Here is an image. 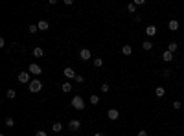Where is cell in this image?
Returning <instances> with one entry per match:
<instances>
[{"mask_svg":"<svg viewBox=\"0 0 184 136\" xmlns=\"http://www.w3.org/2000/svg\"><path fill=\"white\" fill-rule=\"evenodd\" d=\"M107 118L112 120V121H116L120 118V110H118V108H109V110H107Z\"/></svg>","mask_w":184,"mask_h":136,"instance_id":"5b68a950","label":"cell"},{"mask_svg":"<svg viewBox=\"0 0 184 136\" xmlns=\"http://www.w3.org/2000/svg\"><path fill=\"white\" fill-rule=\"evenodd\" d=\"M28 72L31 74V76H40V74H43V68H40L37 63H31V64L28 66Z\"/></svg>","mask_w":184,"mask_h":136,"instance_id":"277c9868","label":"cell"},{"mask_svg":"<svg viewBox=\"0 0 184 136\" xmlns=\"http://www.w3.org/2000/svg\"><path fill=\"white\" fill-rule=\"evenodd\" d=\"M121 53H124V55H131L133 53V46L131 44H124L121 46Z\"/></svg>","mask_w":184,"mask_h":136,"instance_id":"4fadbf2b","label":"cell"},{"mask_svg":"<svg viewBox=\"0 0 184 136\" xmlns=\"http://www.w3.org/2000/svg\"><path fill=\"white\" fill-rule=\"evenodd\" d=\"M162 59H164V61H166V63H171V61H173V53L166 50L164 53H162Z\"/></svg>","mask_w":184,"mask_h":136,"instance_id":"5bb4252c","label":"cell"},{"mask_svg":"<svg viewBox=\"0 0 184 136\" xmlns=\"http://www.w3.org/2000/svg\"><path fill=\"white\" fill-rule=\"evenodd\" d=\"M13 125H15V120H13L11 116H9V118H6V127H13Z\"/></svg>","mask_w":184,"mask_h":136,"instance_id":"d4e9b609","label":"cell"},{"mask_svg":"<svg viewBox=\"0 0 184 136\" xmlns=\"http://www.w3.org/2000/svg\"><path fill=\"white\" fill-rule=\"evenodd\" d=\"M109 90H111V86H109V83H103V85H101V92H103V94H107Z\"/></svg>","mask_w":184,"mask_h":136,"instance_id":"4316f807","label":"cell"},{"mask_svg":"<svg viewBox=\"0 0 184 136\" xmlns=\"http://www.w3.org/2000/svg\"><path fill=\"white\" fill-rule=\"evenodd\" d=\"M6 96H8L9 99H15V98H17V92H15V88H9V90L6 92Z\"/></svg>","mask_w":184,"mask_h":136,"instance_id":"44dd1931","label":"cell"},{"mask_svg":"<svg viewBox=\"0 0 184 136\" xmlns=\"http://www.w3.org/2000/svg\"><path fill=\"white\" fill-rule=\"evenodd\" d=\"M136 136H147V131H138V134Z\"/></svg>","mask_w":184,"mask_h":136,"instance_id":"d6a6232c","label":"cell"},{"mask_svg":"<svg viewBox=\"0 0 184 136\" xmlns=\"http://www.w3.org/2000/svg\"><path fill=\"white\" fill-rule=\"evenodd\" d=\"M142 48H144L146 52H151L153 50V42L151 40H144V42H142Z\"/></svg>","mask_w":184,"mask_h":136,"instance_id":"9a60e30c","label":"cell"},{"mask_svg":"<svg viewBox=\"0 0 184 136\" xmlns=\"http://www.w3.org/2000/svg\"><path fill=\"white\" fill-rule=\"evenodd\" d=\"M35 136H48V134H46L44 131H37V132H35Z\"/></svg>","mask_w":184,"mask_h":136,"instance_id":"1f68e13d","label":"cell"},{"mask_svg":"<svg viewBox=\"0 0 184 136\" xmlns=\"http://www.w3.org/2000/svg\"><path fill=\"white\" fill-rule=\"evenodd\" d=\"M94 66H96V68H101V66H103V59H94Z\"/></svg>","mask_w":184,"mask_h":136,"instance_id":"cb8c5ba5","label":"cell"},{"mask_svg":"<svg viewBox=\"0 0 184 136\" xmlns=\"http://www.w3.org/2000/svg\"><path fill=\"white\" fill-rule=\"evenodd\" d=\"M134 4H136V8L138 6H146V0H134Z\"/></svg>","mask_w":184,"mask_h":136,"instance_id":"f546056e","label":"cell"},{"mask_svg":"<svg viewBox=\"0 0 184 136\" xmlns=\"http://www.w3.org/2000/svg\"><path fill=\"white\" fill-rule=\"evenodd\" d=\"M28 31L31 33V35H33V33H37V31H39V28H37V24H31V26H30V28H28Z\"/></svg>","mask_w":184,"mask_h":136,"instance_id":"484cf974","label":"cell"},{"mask_svg":"<svg viewBox=\"0 0 184 136\" xmlns=\"http://www.w3.org/2000/svg\"><path fill=\"white\" fill-rule=\"evenodd\" d=\"M61 90H63L65 94H68L70 90H74V88H72V85H70V83L66 81V83H63V85H61Z\"/></svg>","mask_w":184,"mask_h":136,"instance_id":"e0dca14e","label":"cell"},{"mask_svg":"<svg viewBox=\"0 0 184 136\" xmlns=\"http://www.w3.org/2000/svg\"><path fill=\"white\" fill-rule=\"evenodd\" d=\"M37 28H39V31H48V28H50V24H48V20H39V24H37Z\"/></svg>","mask_w":184,"mask_h":136,"instance_id":"30bf717a","label":"cell"},{"mask_svg":"<svg viewBox=\"0 0 184 136\" xmlns=\"http://www.w3.org/2000/svg\"><path fill=\"white\" fill-rule=\"evenodd\" d=\"M88 101H90L92 105H98V103H99V96H98V94H92V96H90V99H88Z\"/></svg>","mask_w":184,"mask_h":136,"instance_id":"7402d4cb","label":"cell"},{"mask_svg":"<svg viewBox=\"0 0 184 136\" xmlns=\"http://www.w3.org/2000/svg\"><path fill=\"white\" fill-rule=\"evenodd\" d=\"M63 76H65V77H68V79H76V76H77V74H76V72H74V68H70V66H66V68H65V70H63Z\"/></svg>","mask_w":184,"mask_h":136,"instance_id":"ba28073f","label":"cell"},{"mask_svg":"<svg viewBox=\"0 0 184 136\" xmlns=\"http://www.w3.org/2000/svg\"><path fill=\"white\" fill-rule=\"evenodd\" d=\"M4 46H6V39L0 37V48H4Z\"/></svg>","mask_w":184,"mask_h":136,"instance_id":"4dcf8cb0","label":"cell"},{"mask_svg":"<svg viewBox=\"0 0 184 136\" xmlns=\"http://www.w3.org/2000/svg\"><path fill=\"white\" fill-rule=\"evenodd\" d=\"M146 35L147 37H155L156 35V26L155 24H149L147 28H146Z\"/></svg>","mask_w":184,"mask_h":136,"instance_id":"9c48e42d","label":"cell"},{"mask_svg":"<svg viewBox=\"0 0 184 136\" xmlns=\"http://www.w3.org/2000/svg\"><path fill=\"white\" fill-rule=\"evenodd\" d=\"M52 131H53V132H61V131H63V123H59V121H55V123L52 125Z\"/></svg>","mask_w":184,"mask_h":136,"instance_id":"ac0fdd59","label":"cell"},{"mask_svg":"<svg viewBox=\"0 0 184 136\" xmlns=\"http://www.w3.org/2000/svg\"><path fill=\"white\" fill-rule=\"evenodd\" d=\"M79 59L81 61H90L92 59V53L88 48H83V50H79Z\"/></svg>","mask_w":184,"mask_h":136,"instance_id":"8992f818","label":"cell"},{"mask_svg":"<svg viewBox=\"0 0 184 136\" xmlns=\"http://www.w3.org/2000/svg\"><path fill=\"white\" fill-rule=\"evenodd\" d=\"M44 55V50L40 48V46H37V48H33V57H43Z\"/></svg>","mask_w":184,"mask_h":136,"instance_id":"2e32d148","label":"cell"},{"mask_svg":"<svg viewBox=\"0 0 184 136\" xmlns=\"http://www.w3.org/2000/svg\"><path fill=\"white\" fill-rule=\"evenodd\" d=\"M177 50H179V44H177V42H169V44H168V52L175 53Z\"/></svg>","mask_w":184,"mask_h":136,"instance_id":"d6986e66","label":"cell"},{"mask_svg":"<svg viewBox=\"0 0 184 136\" xmlns=\"http://www.w3.org/2000/svg\"><path fill=\"white\" fill-rule=\"evenodd\" d=\"M74 81L81 85V83H85V77H83V76H76V79H74Z\"/></svg>","mask_w":184,"mask_h":136,"instance_id":"f1b7e54d","label":"cell"},{"mask_svg":"<svg viewBox=\"0 0 184 136\" xmlns=\"http://www.w3.org/2000/svg\"><path fill=\"white\" fill-rule=\"evenodd\" d=\"M168 28L171 30V31H177V30H179V20H177V18H171V20L168 22Z\"/></svg>","mask_w":184,"mask_h":136,"instance_id":"8fae6325","label":"cell"},{"mask_svg":"<svg viewBox=\"0 0 184 136\" xmlns=\"http://www.w3.org/2000/svg\"><path fill=\"white\" fill-rule=\"evenodd\" d=\"M155 96L158 98V99L164 98V96H166V88H164V86H156V88H155Z\"/></svg>","mask_w":184,"mask_h":136,"instance_id":"7c38bea8","label":"cell"},{"mask_svg":"<svg viewBox=\"0 0 184 136\" xmlns=\"http://www.w3.org/2000/svg\"><path fill=\"white\" fill-rule=\"evenodd\" d=\"M173 108H175V110H180V108H182V103H180V101H173Z\"/></svg>","mask_w":184,"mask_h":136,"instance_id":"83f0119b","label":"cell"},{"mask_svg":"<svg viewBox=\"0 0 184 136\" xmlns=\"http://www.w3.org/2000/svg\"><path fill=\"white\" fill-rule=\"evenodd\" d=\"M68 129L74 131V132H77L79 129H81V121L79 120H70V121H68Z\"/></svg>","mask_w":184,"mask_h":136,"instance_id":"52a82bcc","label":"cell"},{"mask_svg":"<svg viewBox=\"0 0 184 136\" xmlns=\"http://www.w3.org/2000/svg\"><path fill=\"white\" fill-rule=\"evenodd\" d=\"M28 90L31 94H39L43 90V83H40V79H31V83L28 85Z\"/></svg>","mask_w":184,"mask_h":136,"instance_id":"6da1fadb","label":"cell"},{"mask_svg":"<svg viewBox=\"0 0 184 136\" xmlns=\"http://www.w3.org/2000/svg\"><path fill=\"white\" fill-rule=\"evenodd\" d=\"M127 11H129V13H133V15H134V13H136V4H134V2L127 4Z\"/></svg>","mask_w":184,"mask_h":136,"instance_id":"603a6c76","label":"cell"},{"mask_svg":"<svg viewBox=\"0 0 184 136\" xmlns=\"http://www.w3.org/2000/svg\"><path fill=\"white\" fill-rule=\"evenodd\" d=\"M171 74H173L171 68H164V70H160V76H162V77H169Z\"/></svg>","mask_w":184,"mask_h":136,"instance_id":"ffe728a7","label":"cell"},{"mask_svg":"<svg viewBox=\"0 0 184 136\" xmlns=\"http://www.w3.org/2000/svg\"><path fill=\"white\" fill-rule=\"evenodd\" d=\"M70 105L76 108V110H83V108H85V99L81 96H74L72 101H70Z\"/></svg>","mask_w":184,"mask_h":136,"instance_id":"7a4b0ae2","label":"cell"},{"mask_svg":"<svg viewBox=\"0 0 184 136\" xmlns=\"http://www.w3.org/2000/svg\"><path fill=\"white\" fill-rule=\"evenodd\" d=\"M0 136H6V134H0Z\"/></svg>","mask_w":184,"mask_h":136,"instance_id":"e575fe53","label":"cell"},{"mask_svg":"<svg viewBox=\"0 0 184 136\" xmlns=\"http://www.w3.org/2000/svg\"><path fill=\"white\" fill-rule=\"evenodd\" d=\"M17 79H18V83H22V85H30L31 83V74L30 72H18Z\"/></svg>","mask_w":184,"mask_h":136,"instance_id":"3957f363","label":"cell"},{"mask_svg":"<svg viewBox=\"0 0 184 136\" xmlns=\"http://www.w3.org/2000/svg\"><path fill=\"white\" fill-rule=\"evenodd\" d=\"M94 136H105L103 132H96V134H94Z\"/></svg>","mask_w":184,"mask_h":136,"instance_id":"836d02e7","label":"cell"}]
</instances>
